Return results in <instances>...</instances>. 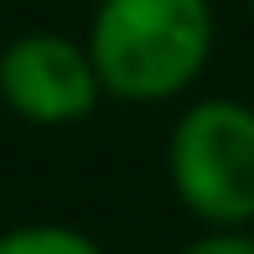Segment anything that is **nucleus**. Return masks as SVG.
Returning a JSON list of instances; mask_svg holds the SVG:
<instances>
[{"label":"nucleus","instance_id":"f03ea898","mask_svg":"<svg viewBox=\"0 0 254 254\" xmlns=\"http://www.w3.org/2000/svg\"><path fill=\"white\" fill-rule=\"evenodd\" d=\"M177 202L202 228L254 223V109L239 99H197L166 140Z\"/></svg>","mask_w":254,"mask_h":254},{"label":"nucleus","instance_id":"39448f33","mask_svg":"<svg viewBox=\"0 0 254 254\" xmlns=\"http://www.w3.org/2000/svg\"><path fill=\"white\" fill-rule=\"evenodd\" d=\"M177 254H254V234L249 228H207V234L187 239Z\"/></svg>","mask_w":254,"mask_h":254},{"label":"nucleus","instance_id":"20e7f679","mask_svg":"<svg viewBox=\"0 0 254 254\" xmlns=\"http://www.w3.org/2000/svg\"><path fill=\"white\" fill-rule=\"evenodd\" d=\"M0 254H109V249L73 223H16L0 228Z\"/></svg>","mask_w":254,"mask_h":254},{"label":"nucleus","instance_id":"f257e3e1","mask_svg":"<svg viewBox=\"0 0 254 254\" xmlns=\"http://www.w3.org/2000/svg\"><path fill=\"white\" fill-rule=\"evenodd\" d=\"M213 52L207 0H99L88 57L120 104H166L202 78Z\"/></svg>","mask_w":254,"mask_h":254},{"label":"nucleus","instance_id":"423d86ee","mask_svg":"<svg viewBox=\"0 0 254 254\" xmlns=\"http://www.w3.org/2000/svg\"><path fill=\"white\" fill-rule=\"evenodd\" d=\"M249 5H254V0H249Z\"/></svg>","mask_w":254,"mask_h":254},{"label":"nucleus","instance_id":"7ed1b4c3","mask_svg":"<svg viewBox=\"0 0 254 254\" xmlns=\"http://www.w3.org/2000/svg\"><path fill=\"white\" fill-rule=\"evenodd\" d=\"M0 99L26 125H78L99 109L104 83L88 47L63 31H26L0 52Z\"/></svg>","mask_w":254,"mask_h":254}]
</instances>
